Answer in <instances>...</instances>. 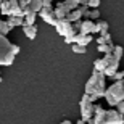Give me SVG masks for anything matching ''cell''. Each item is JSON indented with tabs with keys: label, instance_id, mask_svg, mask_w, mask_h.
Segmentation results:
<instances>
[{
	"label": "cell",
	"instance_id": "cell-6",
	"mask_svg": "<svg viewBox=\"0 0 124 124\" xmlns=\"http://www.w3.org/2000/svg\"><path fill=\"white\" fill-rule=\"evenodd\" d=\"M103 60L106 61V69H105V76L106 78H113L116 73H118V68H119V61L116 60L113 53H106L103 56Z\"/></svg>",
	"mask_w": 124,
	"mask_h": 124
},
{
	"label": "cell",
	"instance_id": "cell-25",
	"mask_svg": "<svg viewBox=\"0 0 124 124\" xmlns=\"http://www.w3.org/2000/svg\"><path fill=\"white\" fill-rule=\"evenodd\" d=\"M90 19H92V21H97V19H100V10L93 8V10H92V13H90Z\"/></svg>",
	"mask_w": 124,
	"mask_h": 124
},
{
	"label": "cell",
	"instance_id": "cell-19",
	"mask_svg": "<svg viewBox=\"0 0 124 124\" xmlns=\"http://www.w3.org/2000/svg\"><path fill=\"white\" fill-rule=\"evenodd\" d=\"M29 8H31L32 11L39 13V11L44 8V3H42V0H31V3H29Z\"/></svg>",
	"mask_w": 124,
	"mask_h": 124
},
{
	"label": "cell",
	"instance_id": "cell-28",
	"mask_svg": "<svg viewBox=\"0 0 124 124\" xmlns=\"http://www.w3.org/2000/svg\"><path fill=\"white\" fill-rule=\"evenodd\" d=\"M115 81H124V71H118V73L113 76Z\"/></svg>",
	"mask_w": 124,
	"mask_h": 124
},
{
	"label": "cell",
	"instance_id": "cell-14",
	"mask_svg": "<svg viewBox=\"0 0 124 124\" xmlns=\"http://www.w3.org/2000/svg\"><path fill=\"white\" fill-rule=\"evenodd\" d=\"M82 11L81 10H73V11H69L68 13V16H66V19H68L69 23H78V21H82Z\"/></svg>",
	"mask_w": 124,
	"mask_h": 124
},
{
	"label": "cell",
	"instance_id": "cell-24",
	"mask_svg": "<svg viewBox=\"0 0 124 124\" xmlns=\"http://www.w3.org/2000/svg\"><path fill=\"white\" fill-rule=\"evenodd\" d=\"M71 50L74 52V53H85V52H87V48H85V47H82V45H78V44H73V45H71Z\"/></svg>",
	"mask_w": 124,
	"mask_h": 124
},
{
	"label": "cell",
	"instance_id": "cell-17",
	"mask_svg": "<svg viewBox=\"0 0 124 124\" xmlns=\"http://www.w3.org/2000/svg\"><path fill=\"white\" fill-rule=\"evenodd\" d=\"M101 32H108V23L103 19H97L95 21V32L93 34H101Z\"/></svg>",
	"mask_w": 124,
	"mask_h": 124
},
{
	"label": "cell",
	"instance_id": "cell-29",
	"mask_svg": "<svg viewBox=\"0 0 124 124\" xmlns=\"http://www.w3.org/2000/svg\"><path fill=\"white\" fill-rule=\"evenodd\" d=\"M97 44H98V45H103V44H108V40H106V37L98 36L97 37Z\"/></svg>",
	"mask_w": 124,
	"mask_h": 124
},
{
	"label": "cell",
	"instance_id": "cell-11",
	"mask_svg": "<svg viewBox=\"0 0 124 124\" xmlns=\"http://www.w3.org/2000/svg\"><path fill=\"white\" fill-rule=\"evenodd\" d=\"M23 13H24V26H34V24H36V18H37V15H39V13L32 11L29 7L24 10Z\"/></svg>",
	"mask_w": 124,
	"mask_h": 124
},
{
	"label": "cell",
	"instance_id": "cell-1",
	"mask_svg": "<svg viewBox=\"0 0 124 124\" xmlns=\"http://www.w3.org/2000/svg\"><path fill=\"white\" fill-rule=\"evenodd\" d=\"M106 76L105 73H100V71H92V76L89 78V81L84 85V93H89L90 95V100L97 101L98 98H105L106 93Z\"/></svg>",
	"mask_w": 124,
	"mask_h": 124
},
{
	"label": "cell",
	"instance_id": "cell-22",
	"mask_svg": "<svg viewBox=\"0 0 124 124\" xmlns=\"http://www.w3.org/2000/svg\"><path fill=\"white\" fill-rule=\"evenodd\" d=\"M11 31V28H10L8 26V23H7V19H2V21H0V36H7V34H8V32Z\"/></svg>",
	"mask_w": 124,
	"mask_h": 124
},
{
	"label": "cell",
	"instance_id": "cell-16",
	"mask_svg": "<svg viewBox=\"0 0 124 124\" xmlns=\"http://www.w3.org/2000/svg\"><path fill=\"white\" fill-rule=\"evenodd\" d=\"M23 32L29 40H34L36 36H37V26L36 24H34V26H23Z\"/></svg>",
	"mask_w": 124,
	"mask_h": 124
},
{
	"label": "cell",
	"instance_id": "cell-4",
	"mask_svg": "<svg viewBox=\"0 0 124 124\" xmlns=\"http://www.w3.org/2000/svg\"><path fill=\"white\" fill-rule=\"evenodd\" d=\"M79 106H81V118H82V119H85V121L92 119L93 115H95L97 105H93V101L90 100V95H89V93H84V95L81 97Z\"/></svg>",
	"mask_w": 124,
	"mask_h": 124
},
{
	"label": "cell",
	"instance_id": "cell-15",
	"mask_svg": "<svg viewBox=\"0 0 124 124\" xmlns=\"http://www.w3.org/2000/svg\"><path fill=\"white\" fill-rule=\"evenodd\" d=\"M7 23L11 29L16 28V26H24V16H8Z\"/></svg>",
	"mask_w": 124,
	"mask_h": 124
},
{
	"label": "cell",
	"instance_id": "cell-32",
	"mask_svg": "<svg viewBox=\"0 0 124 124\" xmlns=\"http://www.w3.org/2000/svg\"><path fill=\"white\" fill-rule=\"evenodd\" d=\"M76 124H87V121L82 119V118H79V121H76Z\"/></svg>",
	"mask_w": 124,
	"mask_h": 124
},
{
	"label": "cell",
	"instance_id": "cell-8",
	"mask_svg": "<svg viewBox=\"0 0 124 124\" xmlns=\"http://www.w3.org/2000/svg\"><path fill=\"white\" fill-rule=\"evenodd\" d=\"M106 111H108V110H105L103 106L97 105L95 115H93L92 119L87 121V124H106Z\"/></svg>",
	"mask_w": 124,
	"mask_h": 124
},
{
	"label": "cell",
	"instance_id": "cell-2",
	"mask_svg": "<svg viewBox=\"0 0 124 124\" xmlns=\"http://www.w3.org/2000/svg\"><path fill=\"white\" fill-rule=\"evenodd\" d=\"M19 53V47L11 44L7 36H0V64L2 66H11L15 56Z\"/></svg>",
	"mask_w": 124,
	"mask_h": 124
},
{
	"label": "cell",
	"instance_id": "cell-35",
	"mask_svg": "<svg viewBox=\"0 0 124 124\" xmlns=\"http://www.w3.org/2000/svg\"><path fill=\"white\" fill-rule=\"evenodd\" d=\"M61 124H64V121H63V123H61Z\"/></svg>",
	"mask_w": 124,
	"mask_h": 124
},
{
	"label": "cell",
	"instance_id": "cell-34",
	"mask_svg": "<svg viewBox=\"0 0 124 124\" xmlns=\"http://www.w3.org/2000/svg\"><path fill=\"white\" fill-rule=\"evenodd\" d=\"M123 85H124V81H123Z\"/></svg>",
	"mask_w": 124,
	"mask_h": 124
},
{
	"label": "cell",
	"instance_id": "cell-5",
	"mask_svg": "<svg viewBox=\"0 0 124 124\" xmlns=\"http://www.w3.org/2000/svg\"><path fill=\"white\" fill-rule=\"evenodd\" d=\"M55 31L63 37H69V36H76L78 32L74 29V23H69L68 19H56L55 23Z\"/></svg>",
	"mask_w": 124,
	"mask_h": 124
},
{
	"label": "cell",
	"instance_id": "cell-23",
	"mask_svg": "<svg viewBox=\"0 0 124 124\" xmlns=\"http://www.w3.org/2000/svg\"><path fill=\"white\" fill-rule=\"evenodd\" d=\"M123 53H124V48L121 45H116L115 47V52H113V56H115L118 61H121V58H123Z\"/></svg>",
	"mask_w": 124,
	"mask_h": 124
},
{
	"label": "cell",
	"instance_id": "cell-31",
	"mask_svg": "<svg viewBox=\"0 0 124 124\" xmlns=\"http://www.w3.org/2000/svg\"><path fill=\"white\" fill-rule=\"evenodd\" d=\"M42 3H44V8H53L52 7V0H42Z\"/></svg>",
	"mask_w": 124,
	"mask_h": 124
},
{
	"label": "cell",
	"instance_id": "cell-33",
	"mask_svg": "<svg viewBox=\"0 0 124 124\" xmlns=\"http://www.w3.org/2000/svg\"><path fill=\"white\" fill-rule=\"evenodd\" d=\"M79 3L81 5H89V0H79Z\"/></svg>",
	"mask_w": 124,
	"mask_h": 124
},
{
	"label": "cell",
	"instance_id": "cell-12",
	"mask_svg": "<svg viewBox=\"0 0 124 124\" xmlns=\"http://www.w3.org/2000/svg\"><path fill=\"white\" fill-rule=\"evenodd\" d=\"M69 10L64 7V2H58L55 5V15H56V19H64L68 16Z\"/></svg>",
	"mask_w": 124,
	"mask_h": 124
},
{
	"label": "cell",
	"instance_id": "cell-13",
	"mask_svg": "<svg viewBox=\"0 0 124 124\" xmlns=\"http://www.w3.org/2000/svg\"><path fill=\"white\" fill-rule=\"evenodd\" d=\"M92 42V36L90 34H76V44L78 45H82V47H87L89 44Z\"/></svg>",
	"mask_w": 124,
	"mask_h": 124
},
{
	"label": "cell",
	"instance_id": "cell-7",
	"mask_svg": "<svg viewBox=\"0 0 124 124\" xmlns=\"http://www.w3.org/2000/svg\"><path fill=\"white\" fill-rule=\"evenodd\" d=\"M39 16L42 18V21L50 26H55L56 23V15H55V8H42L39 11Z\"/></svg>",
	"mask_w": 124,
	"mask_h": 124
},
{
	"label": "cell",
	"instance_id": "cell-21",
	"mask_svg": "<svg viewBox=\"0 0 124 124\" xmlns=\"http://www.w3.org/2000/svg\"><path fill=\"white\" fill-rule=\"evenodd\" d=\"M10 7H11V2H10V0H2V3H0V11H2V15H7V16H8Z\"/></svg>",
	"mask_w": 124,
	"mask_h": 124
},
{
	"label": "cell",
	"instance_id": "cell-27",
	"mask_svg": "<svg viewBox=\"0 0 124 124\" xmlns=\"http://www.w3.org/2000/svg\"><path fill=\"white\" fill-rule=\"evenodd\" d=\"M64 44H69V45H73V44H76V36L64 37Z\"/></svg>",
	"mask_w": 124,
	"mask_h": 124
},
{
	"label": "cell",
	"instance_id": "cell-26",
	"mask_svg": "<svg viewBox=\"0 0 124 124\" xmlns=\"http://www.w3.org/2000/svg\"><path fill=\"white\" fill-rule=\"evenodd\" d=\"M89 7H90V8H98V7H100V0H89Z\"/></svg>",
	"mask_w": 124,
	"mask_h": 124
},
{
	"label": "cell",
	"instance_id": "cell-9",
	"mask_svg": "<svg viewBox=\"0 0 124 124\" xmlns=\"http://www.w3.org/2000/svg\"><path fill=\"white\" fill-rule=\"evenodd\" d=\"M106 124H124V115H121L118 110L106 111Z\"/></svg>",
	"mask_w": 124,
	"mask_h": 124
},
{
	"label": "cell",
	"instance_id": "cell-20",
	"mask_svg": "<svg viewBox=\"0 0 124 124\" xmlns=\"http://www.w3.org/2000/svg\"><path fill=\"white\" fill-rule=\"evenodd\" d=\"M64 7L69 11H73V10H78L81 7V3H79V0H64Z\"/></svg>",
	"mask_w": 124,
	"mask_h": 124
},
{
	"label": "cell",
	"instance_id": "cell-10",
	"mask_svg": "<svg viewBox=\"0 0 124 124\" xmlns=\"http://www.w3.org/2000/svg\"><path fill=\"white\" fill-rule=\"evenodd\" d=\"M95 32V21L82 19L81 21V34H93Z\"/></svg>",
	"mask_w": 124,
	"mask_h": 124
},
{
	"label": "cell",
	"instance_id": "cell-3",
	"mask_svg": "<svg viewBox=\"0 0 124 124\" xmlns=\"http://www.w3.org/2000/svg\"><path fill=\"white\" fill-rule=\"evenodd\" d=\"M105 100L110 106H118V103L124 101V85L123 81H115V84L108 85L105 93Z\"/></svg>",
	"mask_w": 124,
	"mask_h": 124
},
{
	"label": "cell",
	"instance_id": "cell-18",
	"mask_svg": "<svg viewBox=\"0 0 124 124\" xmlns=\"http://www.w3.org/2000/svg\"><path fill=\"white\" fill-rule=\"evenodd\" d=\"M93 69H95V71H100V73H105V69H106V61L103 60V58H97L95 63H93Z\"/></svg>",
	"mask_w": 124,
	"mask_h": 124
},
{
	"label": "cell",
	"instance_id": "cell-30",
	"mask_svg": "<svg viewBox=\"0 0 124 124\" xmlns=\"http://www.w3.org/2000/svg\"><path fill=\"white\" fill-rule=\"evenodd\" d=\"M116 110L119 111L121 115H124V101H121V103H118V106H116Z\"/></svg>",
	"mask_w": 124,
	"mask_h": 124
}]
</instances>
